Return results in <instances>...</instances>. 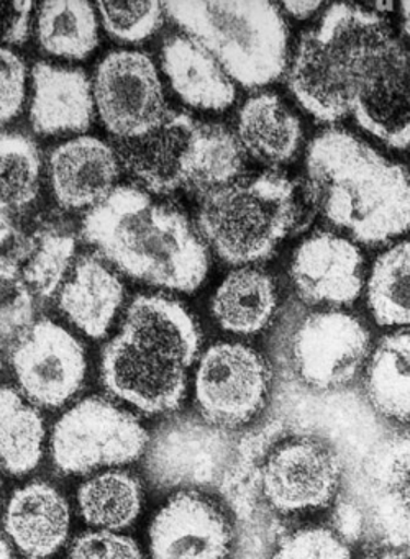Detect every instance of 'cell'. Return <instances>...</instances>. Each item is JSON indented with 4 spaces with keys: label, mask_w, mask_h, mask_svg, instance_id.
I'll return each instance as SVG.
<instances>
[{
    "label": "cell",
    "mask_w": 410,
    "mask_h": 559,
    "mask_svg": "<svg viewBox=\"0 0 410 559\" xmlns=\"http://www.w3.org/2000/svg\"><path fill=\"white\" fill-rule=\"evenodd\" d=\"M305 188L315 211L364 245L410 230V175L347 130H325L308 145Z\"/></svg>",
    "instance_id": "6da1fadb"
},
{
    "label": "cell",
    "mask_w": 410,
    "mask_h": 559,
    "mask_svg": "<svg viewBox=\"0 0 410 559\" xmlns=\"http://www.w3.org/2000/svg\"><path fill=\"white\" fill-rule=\"evenodd\" d=\"M82 237L125 276L161 289L196 293L209 273V250L189 218L133 186L89 211Z\"/></svg>",
    "instance_id": "7a4b0ae2"
},
{
    "label": "cell",
    "mask_w": 410,
    "mask_h": 559,
    "mask_svg": "<svg viewBox=\"0 0 410 559\" xmlns=\"http://www.w3.org/2000/svg\"><path fill=\"white\" fill-rule=\"evenodd\" d=\"M202 335L189 310L166 296L134 297L120 332L102 352L101 376L114 397L147 415L176 411Z\"/></svg>",
    "instance_id": "3957f363"
},
{
    "label": "cell",
    "mask_w": 410,
    "mask_h": 559,
    "mask_svg": "<svg viewBox=\"0 0 410 559\" xmlns=\"http://www.w3.org/2000/svg\"><path fill=\"white\" fill-rule=\"evenodd\" d=\"M164 12L246 90L269 86L288 70V25L271 2L174 0L164 4Z\"/></svg>",
    "instance_id": "277c9868"
},
{
    "label": "cell",
    "mask_w": 410,
    "mask_h": 559,
    "mask_svg": "<svg viewBox=\"0 0 410 559\" xmlns=\"http://www.w3.org/2000/svg\"><path fill=\"white\" fill-rule=\"evenodd\" d=\"M297 217L294 182L268 171L202 195L197 230L226 264L251 266L274 254Z\"/></svg>",
    "instance_id": "5b68a950"
},
{
    "label": "cell",
    "mask_w": 410,
    "mask_h": 559,
    "mask_svg": "<svg viewBox=\"0 0 410 559\" xmlns=\"http://www.w3.org/2000/svg\"><path fill=\"white\" fill-rule=\"evenodd\" d=\"M383 19L367 5L333 4L302 35L288 64V86L308 116L321 123L350 116L354 61Z\"/></svg>",
    "instance_id": "8992f818"
},
{
    "label": "cell",
    "mask_w": 410,
    "mask_h": 559,
    "mask_svg": "<svg viewBox=\"0 0 410 559\" xmlns=\"http://www.w3.org/2000/svg\"><path fill=\"white\" fill-rule=\"evenodd\" d=\"M364 132L390 148L410 146V50L383 22L351 76V114Z\"/></svg>",
    "instance_id": "52a82bcc"
},
{
    "label": "cell",
    "mask_w": 410,
    "mask_h": 559,
    "mask_svg": "<svg viewBox=\"0 0 410 559\" xmlns=\"http://www.w3.org/2000/svg\"><path fill=\"white\" fill-rule=\"evenodd\" d=\"M148 443L150 437L133 414L94 395L82 399L56 421L51 456L61 473L85 474L133 463Z\"/></svg>",
    "instance_id": "ba28073f"
},
{
    "label": "cell",
    "mask_w": 410,
    "mask_h": 559,
    "mask_svg": "<svg viewBox=\"0 0 410 559\" xmlns=\"http://www.w3.org/2000/svg\"><path fill=\"white\" fill-rule=\"evenodd\" d=\"M209 130L210 123L171 110L156 130L141 139L118 142L115 152L121 168L148 194L189 191L200 195Z\"/></svg>",
    "instance_id": "9c48e42d"
},
{
    "label": "cell",
    "mask_w": 410,
    "mask_h": 559,
    "mask_svg": "<svg viewBox=\"0 0 410 559\" xmlns=\"http://www.w3.org/2000/svg\"><path fill=\"white\" fill-rule=\"evenodd\" d=\"M95 112L118 142L141 139L169 116L153 60L140 51H110L92 83Z\"/></svg>",
    "instance_id": "30bf717a"
},
{
    "label": "cell",
    "mask_w": 410,
    "mask_h": 559,
    "mask_svg": "<svg viewBox=\"0 0 410 559\" xmlns=\"http://www.w3.org/2000/svg\"><path fill=\"white\" fill-rule=\"evenodd\" d=\"M269 385L271 371L258 352L239 343H216L200 358L196 401L209 424L235 428L261 411Z\"/></svg>",
    "instance_id": "8fae6325"
},
{
    "label": "cell",
    "mask_w": 410,
    "mask_h": 559,
    "mask_svg": "<svg viewBox=\"0 0 410 559\" xmlns=\"http://www.w3.org/2000/svg\"><path fill=\"white\" fill-rule=\"evenodd\" d=\"M366 326L343 310L307 313L292 335V365L302 382L317 391L350 384L370 356Z\"/></svg>",
    "instance_id": "7c38bea8"
},
{
    "label": "cell",
    "mask_w": 410,
    "mask_h": 559,
    "mask_svg": "<svg viewBox=\"0 0 410 559\" xmlns=\"http://www.w3.org/2000/svg\"><path fill=\"white\" fill-rule=\"evenodd\" d=\"M10 365L23 395L45 408L65 405L87 369L81 343L51 320H38L12 343Z\"/></svg>",
    "instance_id": "4fadbf2b"
},
{
    "label": "cell",
    "mask_w": 410,
    "mask_h": 559,
    "mask_svg": "<svg viewBox=\"0 0 410 559\" xmlns=\"http://www.w3.org/2000/svg\"><path fill=\"white\" fill-rule=\"evenodd\" d=\"M340 477V460L330 448L312 438H295L269 454L262 490L279 512H304L327 506Z\"/></svg>",
    "instance_id": "5bb4252c"
},
{
    "label": "cell",
    "mask_w": 410,
    "mask_h": 559,
    "mask_svg": "<svg viewBox=\"0 0 410 559\" xmlns=\"http://www.w3.org/2000/svg\"><path fill=\"white\" fill-rule=\"evenodd\" d=\"M363 254L350 238L318 231L295 250L291 280L308 306H351L363 290Z\"/></svg>",
    "instance_id": "9a60e30c"
},
{
    "label": "cell",
    "mask_w": 410,
    "mask_h": 559,
    "mask_svg": "<svg viewBox=\"0 0 410 559\" xmlns=\"http://www.w3.org/2000/svg\"><path fill=\"white\" fill-rule=\"evenodd\" d=\"M230 538L229 523L212 502L197 493L180 492L151 522V558L223 559Z\"/></svg>",
    "instance_id": "2e32d148"
},
{
    "label": "cell",
    "mask_w": 410,
    "mask_h": 559,
    "mask_svg": "<svg viewBox=\"0 0 410 559\" xmlns=\"http://www.w3.org/2000/svg\"><path fill=\"white\" fill-rule=\"evenodd\" d=\"M120 168L117 152L108 143L95 136H78L49 155V188L59 207L92 211L117 189Z\"/></svg>",
    "instance_id": "e0dca14e"
},
{
    "label": "cell",
    "mask_w": 410,
    "mask_h": 559,
    "mask_svg": "<svg viewBox=\"0 0 410 559\" xmlns=\"http://www.w3.org/2000/svg\"><path fill=\"white\" fill-rule=\"evenodd\" d=\"M94 112L92 84L84 71L46 61L33 67L30 123L38 135L85 132Z\"/></svg>",
    "instance_id": "ac0fdd59"
},
{
    "label": "cell",
    "mask_w": 410,
    "mask_h": 559,
    "mask_svg": "<svg viewBox=\"0 0 410 559\" xmlns=\"http://www.w3.org/2000/svg\"><path fill=\"white\" fill-rule=\"evenodd\" d=\"M373 523L384 538L410 542V435L374 451L363 474Z\"/></svg>",
    "instance_id": "d6986e66"
},
{
    "label": "cell",
    "mask_w": 410,
    "mask_h": 559,
    "mask_svg": "<svg viewBox=\"0 0 410 559\" xmlns=\"http://www.w3.org/2000/svg\"><path fill=\"white\" fill-rule=\"evenodd\" d=\"M3 526L19 551L28 559H46L65 545L71 512L65 497L45 483L26 484L10 497Z\"/></svg>",
    "instance_id": "ffe728a7"
},
{
    "label": "cell",
    "mask_w": 410,
    "mask_h": 559,
    "mask_svg": "<svg viewBox=\"0 0 410 559\" xmlns=\"http://www.w3.org/2000/svg\"><path fill=\"white\" fill-rule=\"evenodd\" d=\"M161 67L176 96L186 106L220 112L235 103L236 87L219 61L189 35L164 41Z\"/></svg>",
    "instance_id": "44dd1931"
},
{
    "label": "cell",
    "mask_w": 410,
    "mask_h": 559,
    "mask_svg": "<svg viewBox=\"0 0 410 559\" xmlns=\"http://www.w3.org/2000/svg\"><path fill=\"white\" fill-rule=\"evenodd\" d=\"M125 299L120 277L95 254L75 261L59 289V310L89 338L107 335Z\"/></svg>",
    "instance_id": "7402d4cb"
},
{
    "label": "cell",
    "mask_w": 410,
    "mask_h": 559,
    "mask_svg": "<svg viewBox=\"0 0 410 559\" xmlns=\"http://www.w3.org/2000/svg\"><path fill=\"white\" fill-rule=\"evenodd\" d=\"M236 139L246 156L256 162L285 165L301 146V120L274 94H258L249 97L239 110Z\"/></svg>",
    "instance_id": "603a6c76"
},
{
    "label": "cell",
    "mask_w": 410,
    "mask_h": 559,
    "mask_svg": "<svg viewBox=\"0 0 410 559\" xmlns=\"http://www.w3.org/2000/svg\"><path fill=\"white\" fill-rule=\"evenodd\" d=\"M278 289L266 271L243 266L232 271L212 299V316L225 332L255 335L271 322Z\"/></svg>",
    "instance_id": "cb8c5ba5"
},
{
    "label": "cell",
    "mask_w": 410,
    "mask_h": 559,
    "mask_svg": "<svg viewBox=\"0 0 410 559\" xmlns=\"http://www.w3.org/2000/svg\"><path fill=\"white\" fill-rule=\"evenodd\" d=\"M367 401L384 417L410 420V332L384 336L367 359Z\"/></svg>",
    "instance_id": "d4e9b609"
},
{
    "label": "cell",
    "mask_w": 410,
    "mask_h": 559,
    "mask_svg": "<svg viewBox=\"0 0 410 559\" xmlns=\"http://www.w3.org/2000/svg\"><path fill=\"white\" fill-rule=\"evenodd\" d=\"M36 41L51 57L85 60L98 45L95 5L84 0H52L39 5Z\"/></svg>",
    "instance_id": "484cf974"
},
{
    "label": "cell",
    "mask_w": 410,
    "mask_h": 559,
    "mask_svg": "<svg viewBox=\"0 0 410 559\" xmlns=\"http://www.w3.org/2000/svg\"><path fill=\"white\" fill-rule=\"evenodd\" d=\"M45 421L15 389L0 385V469L13 476L38 466L45 444Z\"/></svg>",
    "instance_id": "4316f807"
},
{
    "label": "cell",
    "mask_w": 410,
    "mask_h": 559,
    "mask_svg": "<svg viewBox=\"0 0 410 559\" xmlns=\"http://www.w3.org/2000/svg\"><path fill=\"white\" fill-rule=\"evenodd\" d=\"M78 502L87 525L117 532L130 526L140 515L141 486L137 477L110 471L82 484Z\"/></svg>",
    "instance_id": "83f0119b"
},
{
    "label": "cell",
    "mask_w": 410,
    "mask_h": 559,
    "mask_svg": "<svg viewBox=\"0 0 410 559\" xmlns=\"http://www.w3.org/2000/svg\"><path fill=\"white\" fill-rule=\"evenodd\" d=\"M366 299L380 326H410V241L394 245L374 261Z\"/></svg>",
    "instance_id": "f1b7e54d"
},
{
    "label": "cell",
    "mask_w": 410,
    "mask_h": 559,
    "mask_svg": "<svg viewBox=\"0 0 410 559\" xmlns=\"http://www.w3.org/2000/svg\"><path fill=\"white\" fill-rule=\"evenodd\" d=\"M42 153L28 136L0 133V212L28 207L39 192Z\"/></svg>",
    "instance_id": "f546056e"
},
{
    "label": "cell",
    "mask_w": 410,
    "mask_h": 559,
    "mask_svg": "<svg viewBox=\"0 0 410 559\" xmlns=\"http://www.w3.org/2000/svg\"><path fill=\"white\" fill-rule=\"evenodd\" d=\"M74 254V234L56 227L39 228L33 235L32 254L23 266L20 286L35 299H48L65 284Z\"/></svg>",
    "instance_id": "4dcf8cb0"
},
{
    "label": "cell",
    "mask_w": 410,
    "mask_h": 559,
    "mask_svg": "<svg viewBox=\"0 0 410 559\" xmlns=\"http://www.w3.org/2000/svg\"><path fill=\"white\" fill-rule=\"evenodd\" d=\"M95 11L105 32L124 44H141L156 34L166 15L160 2H101Z\"/></svg>",
    "instance_id": "1f68e13d"
},
{
    "label": "cell",
    "mask_w": 410,
    "mask_h": 559,
    "mask_svg": "<svg viewBox=\"0 0 410 559\" xmlns=\"http://www.w3.org/2000/svg\"><path fill=\"white\" fill-rule=\"evenodd\" d=\"M272 559H351V552L331 530L302 528L282 538Z\"/></svg>",
    "instance_id": "d6a6232c"
},
{
    "label": "cell",
    "mask_w": 410,
    "mask_h": 559,
    "mask_svg": "<svg viewBox=\"0 0 410 559\" xmlns=\"http://www.w3.org/2000/svg\"><path fill=\"white\" fill-rule=\"evenodd\" d=\"M32 250L33 237L23 234L9 214L0 212V299L19 287Z\"/></svg>",
    "instance_id": "836d02e7"
},
{
    "label": "cell",
    "mask_w": 410,
    "mask_h": 559,
    "mask_svg": "<svg viewBox=\"0 0 410 559\" xmlns=\"http://www.w3.org/2000/svg\"><path fill=\"white\" fill-rule=\"evenodd\" d=\"M69 559H143L137 542L117 532L97 530L72 542Z\"/></svg>",
    "instance_id": "e575fe53"
},
{
    "label": "cell",
    "mask_w": 410,
    "mask_h": 559,
    "mask_svg": "<svg viewBox=\"0 0 410 559\" xmlns=\"http://www.w3.org/2000/svg\"><path fill=\"white\" fill-rule=\"evenodd\" d=\"M25 63L10 48L0 47V126L12 122L22 112L26 93Z\"/></svg>",
    "instance_id": "d590c367"
},
{
    "label": "cell",
    "mask_w": 410,
    "mask_h": 559,
    "mask_svg": "<svg viewBox=\"0 0 410 559\" xmlns=\"http://www.w3.org/2000/svg\"><path fill=\"white\" fill-rule=\"evenodd\" d=\"M0 304V342L15 343L35 323V297L20 286Z\"/></svg>",
    "instance_id": "8d00e7d4"
},
{
    "label": "cell",
    "mask_w": 410,
    "mask_h": 559,
    "mask_svg": "<svg viewBox=\"0 0 410 559\" xmlns=\"http://www.w3.org/2000/svg\"><path fill=\"white\" fill-rule=\"evenodd\" d=\"M33 2H2L0 0V47H20L28 40L32 28Z\"/></svg>",
    "instance_id": "74e56055"
},
{
    "label": "cell",
    "mask_w": 410,
    "mask_h": 559,
    "mask_svg": "<svg viewBox=\"0 0 410 559\" xmlns=\"http://www.w3.org/2000/svg\"><path fill=\"white\" fill-rule=\"evenodd\" d=\"M281 8L295 21H307L318 14L324 9V4L321 2H284Z\"/></svg>",
    "instance_id": "f35d334b"
},
{
    "label": "cell",
    "mask_w": 410,
    "mask_h": 559,
    "mask_svg": "<svg viewBox=\"0 0 410 559\" xmlns=\"http://www.w3.org/2000/svg\"><path fill=\"white\" fill-rule=\"evenodd\" d=\"M400 9V24H402L403 34L410 38V2H402Z\"/></svg>",
    "instance_id": "ab89813d"
},
{
    "label": "cell",
    "mask_w": 410,
    "mask_h": 559,
    "mask_svg": "<svg viewBox=\"0 0 410 559\" xmlns=\"http://www.w3.org/2000/svg\"><path fill=\"white\" fill-rule=\"evenodd\" d=\"M367 8L384 17V14H389V12H393L394 9H396V4H393V2H376V4L367 5Z\"/></svg>",
    "instance_id": "60d3db41"
},
{
    "label": "cell",
    "mask_w": 410,
    "mask_h": 559,
    "mask_svg": "<svg viewBox=\"0 0 410 559\" xmlns=\"http://www.w3.org/2000/svg\"><path fill=\"white\" fill-rule=\"evenodd\" d=\"M364 559H410L409 556L399 551H383L376 555L366 556Z\"/></svg>",
    "instance_id": "b9f144b4"
},
{
    "label": "cell",
    "mask_w": 410,
    "mask_h": 559,
    "mask_svg": "<svg viewBox=\"0 0 410 559\" xmlns=\"http://www.w3.org/2000/svg\"><path fill=\"white\" fill-rule=\"evenodd\" d=\"M0 559H15L12 551H10L9 543L5 542L2 535H0Z\"/></svg>",
    "instance_id": "7bdbcfd3"
},
{
    "label": "cell",
    "mask_w": 410,
    "mask_h": 559,
    "mask_svg": "<svg viewBox=\"0 0 410 559\" xmlns=\"http://www.w3.org/2000/svg\"><path fill=\"white\" fill-rule=\"evenodd\" d=\"M0 489H2V483H0Z\"/></svg>",
    "instance_id": "ee69618b"
}]
</instances>
